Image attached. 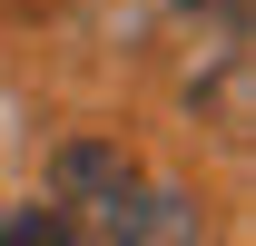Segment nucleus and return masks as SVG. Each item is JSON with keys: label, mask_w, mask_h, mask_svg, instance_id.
<instances>
[{"label": "nucleus", "mask_w": 256, "mask_h": 246, "mask_svg": "<svg viewBox=\"0 0 256 246\" xmlns=\"http://www.w3.org/2000/svg\"><path fill=\"white\" fill-rule=\"evenodd\" d=\"M0 246H79V236H69L50 207H30V216H0Z\"/></svg>", "instance_id": "obj_2"}, {"label": "nucleus", "mask_w": 256, "mask_h": 246, "mask_svg": "<svg viewBox=\"0 0 256 246\" xmlns=\"http://www.w3.org/2000/svg\"><path fill=\"white\" fill-rule=\"evenodd\" d=\"M178 10H226V20H236V10H246V0H178Z\"/></svg>", "instance_id": "obj_3"}, {"label": "nucleus", "mask_w": 256, "mask_h": 246, "mask_svg": "<svg viewBox=\"0 0 256 246\" xmlns=\"http://www.w3.org/2000/svg\"><path fill=\"white\" fill-rule=\"evenodd\" d=\"M60 197H69V236H98V246H207V216H197L188 187L128 168L118 148H69L60 158Z\"/></svg>", "instance_id": "obj_1"}]
</instances>
